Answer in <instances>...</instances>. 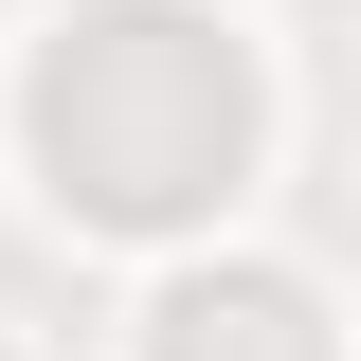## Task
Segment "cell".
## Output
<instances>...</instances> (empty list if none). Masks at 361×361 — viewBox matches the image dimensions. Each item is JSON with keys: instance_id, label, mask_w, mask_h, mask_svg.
Returning <instances> with one entry per match:
<instances>
[{"instance_id": "6da1fadb", "label": "cell", "mask_w": 361, "mask_h": 361, "mask_svg": "<svg viewBox=\"0 0 361 361\" xmlns=\"http://www.w3.org/2000/svg\"><path fill=\"white\" fill-rule=\"evenodd\" d=\"M235 127H253L235 37L180 18V0H109V18H73V37L37 54V163H54V199H90V217H180V199H217Z\"/></svg>"}, {"instance_id": "7a4b0ae2", "label": "cell", "mask_w": 361, "mask_h": 361, "mask_svg": "<svg viewBox=\"0 0 361 361\" xmlns=\"http://www.w3.org/2000/svg\"><path fill=\"white\" fill-rule=\"evenodd\" d=\"M163 361H325V325H307V289L235 271V289H180L163 307Z\"/></svg>"}]
</instances>
